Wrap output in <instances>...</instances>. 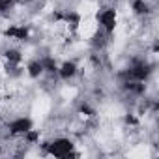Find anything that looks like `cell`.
Masks as SVG:
<instances>
[{"label":"cell","mask_w":159,"mask_h":159,"mask_svg":"<svg viewBox=\"0 0 159 159\" xmlns=\"http://www.w3.org/2000/svg\"><path fill=\"white\" fill-rule=\"evenodd\" d=\"M41 144V152L43 155H49V157H60V159H69V157H79L83 155L81 152H77V142L67 137V135H56L52 139H47Z\"/></svg>","instance_id":"1"},{"label":"cell","mask_w":159,"mask_h":159,"mask_svg":"<svg viewBox=\"0 0 159 159\" xmlns=\"http://www.w3.org/2000/svg\"><path fill=\"white\" fill-rule=\"evenodd\" d=\"M94 19L101 32H105L107 36H114V32L118 30V25H120V11L114 4H105V6L98 8Z\"/></svg>","instance_id":"2"},{"label":"cell","mask_w":159,"mask_h":159,"mask_svg":"<svg viewBox=\"0 0 159 159\" xmlns=\"http://www.w3.org/2000/svg\"><path fill=\"white\" fill-rule=\"evenodd\" d=\"M81 75V66H79L77 60L73 58H64L60 64H58V69H56V79L62 83H71Z\"/></svg>","instance_id":"3"},{"label":"cell","mask_w":159,"mask_h":159,"mask_svg":"<svg viewBox=\"0 0 159 159\" xmlns=\"http://www.w3.org/2000/svg\"><path fill=\"white\" fill-rule=\"evenodd\" d=\"M34 127V120L30 118V116H25V114H21V116H15V118H11L10 122H6V133L10 135V137H23L26 131H30Z\"/></svg>","instance_id":"4"},{"label":"cell","mask_w":159,"mask_h":159,"mask_svg":"<svg viewBox=\"0 0 159 159\" xmlns=\"http://www.w3.org/2000/svg\"><path fill=\"white\" fill-rule=\"evenodd\" d=\"M23 71H25V75L30 79V81H39V79L45 77L39 56H32V58H28L26 64H25V69H23Z\"/></svg>","instance_id":"5"},{"label":"cell","mask_w":159,"mask_h":159,"mask_svg":"<svg viewBox=\"0 0 159 159\" xmlns=\"http://www.w3.org/2000/svg\"><path fill=\"white\" fill-rule=\"evenodd\" d=\"M39 60H41L45 77H56V69H58V64H60L56 60V56L54 54H43V56H39Z\"/></svg>","instance_id":"6"},{"label":"cell","mask_w":159,"mask_h":159,"mask_svg":"<svg viewBox=\"0 0 159 159\" xmlns=\"http://www.w3.org/2000/svg\"><path fill=\"white\" fill-rule=\"evenodd\" d=\"M17 8V0H0V15L10 17V13Z\"/></svg>","instance_id":"7"},{"label":"cell","mask_w":159,"mask_h":159,"mask_svg":"<svg viewBox=\"0 0 159 159\" xmlns=\"http://www.w3.org/2000/svg\"><path fill=\"white\" fill-rule=\"evenodd\" d=\"M34 2H38V0H17L19 6H30V4H34Z\"/></svg>","instance_id":"8"}]
</instances>
